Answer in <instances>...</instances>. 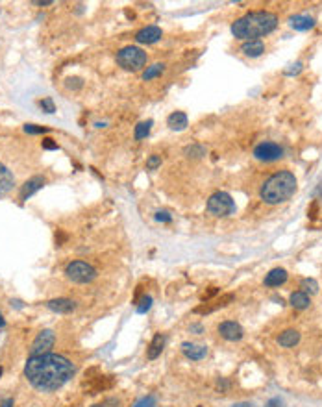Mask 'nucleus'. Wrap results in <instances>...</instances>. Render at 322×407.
<instances>
[{"label":"nucleus","mask_w":322,"mask_h":407,"mask_svg":"<svg viewBox=\"0 0 322 407\" xmlns=\"http://www.w3.org/2000/svg\"><path fill=\"white\" fill-rule=\"evenodd\" d=\"M76 372V366L57 354L30 356L24 365V376L37 391L52 392L62 389Z\"/></svg>","instance_id":"f257e3e1"},{"label":"nucleus","mask_w":322,"mask_h":407,"mask_svg":"<svg viewBox=\"0 0 322 407\" xmlns=\"http://www.w3.org/2000/svg\"><path fill=\"white\" fill-rule=\"evenodd\" d=\"M278 17L271 11H254L248 15L237 19L231 24V34L237 39H257V37L269 36L271 32L276 30Z\"/></svg>","instance_id":"f03ea898"},{"label":"nucleus","mask_w":322,"mask_h":407,"mask_svg":"<svg viewBox=\"0 0 322 407\" xmlns=\"http://www.w3.org/2000/svg\"><path fill=\"white\" fill-rule=\"evenodd\" d=\"M297 191V178L295 174L289 170H281V172L272 174L261 187V200L265 204L276 206V204L287 202Z\"/></svg>","instance_id":"7ed1b4c3"},{"label":"nucleus","mask_w":322,"mask_h":407,"mask_svg":"<svg viewBox=\"0 0 322 407\" xmlns=\"http://www.w3.org/2000/svg\"><path fill=\"white\" fill-rule=\"evenodd\" d=\"M147 52H143L139 46H124L123 50L117 52V63L124 71H141L147 65Z\"/></svg>","instance_id":"20e7f679"},{"label":"nucleus","mask_w":322,"mask_h":407,"mask_svg":"<svg viewBox=\"0 0 322 407\" xmlns=\"http://www.w3.org/2000/svg\"><path fill=\"white\" fill-rule=\"evenodd\" d=\"M65 274L74 283H89L97 278V270L85 261H71L65 267Z\"/></svg>","instance_id":"39448f33"},{"label":"nucleus","mask_w":322,"mask_h":407,"mask_svg":"<svg viewBox=\"0 0 322 407\" xmlns=\"http://www.w3.org/2000/svg\"><path fill=\"white\" fill-rule=\"evenodd\" d=\"M208 211L215 217H228L236 211V204L228 193H215L208 200Z\"/></svg>","instance_id":"423d86ee"},{"label":"nucleus","mask_w":322,"mask_h":407,"mask_svg":"<svg viewBox=\"0 0 322 407\" xmlns=\"http://www.w3.org/2000/svg\"><path fill=\"white\" fill-rule=\"evenodd\" d=\"M283 156V148L276 142H261L254 148V158L259 159V161H276Z\"/></svg>","instance_id":"0eeeda50"},{"label":"nucleus","mask_w":322,"mask_h":407,"mask_svg":"<svg viewBox=\"0 0 322 407\" xmlns=\"http://www.w3.org/2000/svg\"><path fill=\"white\" fill-rule=\"evenodd\" d=\"M56 342V335L52 330H43L39 335L36 337V341L32 342L30 356H41V354H48L50 348Z\"/></svg>","instance_id":"6e6552de"},{"label":"nucleus","mask_w":322,"mask_h":407,"mask_svg":"<svg viewBox=\"0 0 322 407\" xmlns=\"http://www.w3.org/2000/svg\"><path fill=\"white\" fill-rule=\"evenodd\" d=\"M219 333L222 339H226V341H241L245 331H243V328H241L237 322L226 321V322H220L219 324Z\"/></svg>","instance_id":"1a4fd4ad"},{"label":"nucleus","mask_w":322,"mask_h":407,"mask_svg":"<svg viewBox=\"0 0 322 407\" xmlns=\"http://www.w3.org/2000/svg\"><path fill=\"white\" fill-rule=\"evenodd\" d=\"M231 300H233V295H222L220 298H213V300L204 302L202 305H198V307L194 309V313H198V315H208V313H213V311L220 309V307H226Z\"/></svg>","instance_id":"9d476101"},{"label":"nucleus","mask_w":322,"mask_h":407,"mask_svg":"<svg viewBox=\"0 0 322 407\" xmlns=\"http://www.w3.org/2000/svg\"><path fill=\"white\" fill-rule=\"evenodd\" d=\"M163 37V32L158 26H147L143 30H139L135 34V41L141 43V45H152V43H158L159 39Z\"/></svg>","instance_id":"9b49d317"},{"label":"nucleus","mask_w":322,"mask_h":407,"mask_svg":"<svg viewBox=\"0 0 322 407\" xmlns=\"http://www.w3.org/2000/svg\"><path fill=\"white\" fill-rule=\"evenodd\" d=\"M46 183V178L45 176H34V178L26 180L24 185L21 187V194H19V198H21V202H26V200L30 198L32 194H36L39 189L43 187Z\"/></svg>","instance_id":"f8f14e48"},{"label":"nucleus","mask_w":322,"mask_h":407,"mask_svg":"<svg viewBox=\"0 0 322 407\" xmlns=\"http://www.w3.org/2000/svg\"><path fill=\"white\" fill-rule=\"evenodd\" d=\"M46 307L54 313H72V311L76 309V302L69 300V298H54V300H48L46 302Z\"/></svg>","instance_id":"ddd939ff"},{"label":"nucleus","mask_w":322,"mask_h":407,"mask_svg":"<svg viewBox=\"0 0 322 407\" xmlns=\"http://www.w3.org/2000/svg\"><path fill=\"white\" fill-rule=\"evenodd\" d=\"M182 352H184L185 357H189L193 361H200L208 356V348L200 344H194V342H184L182 344Z\"/></svg>","instance_id":"4468645a"},{"label":"nucleus","mask_w":322,"mask_h":407,"mask_svg":"<svg viewBox=\"0 0 322 407\" xmlns=\"http://www.w3.org/2000/svg\"><path fill=\"white\" fill-rule=\"evenodd\" d=\"M13 185H15V178H13L11 170L0 163V196L10 193L11 189H13Z\"/></svg>","instance_id":"2eb2a0df"},{"label":"nucleus","mask_w":322,"mask_h":407,"mask_svg":"<svg viewBox=\"0 0 322 407\" xmlns=\"http://www.w3.org/2000/svg\"><path fill=\"white\" fill-rule=\"evenodd\" d=\"M163 346H165V335L163 333H156L154 339L150 341L149 348H147V357H149L150 361H152V359H158V357L161 356Z\"/></svg>","instance_id":"dca6fc26"},{"label":"nucleus","mask_w":322,"mask_h":407,"mask_svg":"<svg viewBox=\"0 0 322 407\" xmlns=\"http://www.w3.org/2000/svg\"><path fill=\"white\" fill-rule=\"evenodd\" d=\"M241 52L248 57H259L261 54L265 52V45H263V41H259V39L246 41V43H243V46H241Z\"/></svg>","instance_id":"f3484780"},{"label":"nucleus","mask_w":322,"mask_h":407,"mask_svg":"<svg viewBox=\"0 0 322 407\" xmlns=\"http://www.w3.org/2000/svg\"><path fill=\"white\" fill-rule=\"evenodd\" d=\"M289 24H291V28H295L298 32H306L315 26V19L309 15H295L289 19Z\"/></svg>","instance_id":"a211bd4d"},{"label":"nucleus","mask_w":322,"mask_h":407,"mask_svg":"<svg viewBox=\"0 0 322 407\" xmlns=\"http://www.w3.org/2000/svg\"><path fill=\"white\" fill-rule=\"evenodd\" d=\"M287 281V272L283 269H272L269 274L265 276V285L267 287H280Z\"/></svg>","instance_id":"6ab92c4d"},{"label":"nucleus","mask_w":322,"mask_h":407,"mask_svg":"<svg viewBox=\"0 0 322 407\" xmlns=\"http://www.w3.org/2000/svg\"><path fill=\"white\" fill-rule=\"evenodd\" d=\"M298 341H300V333L297 330H285L278 337V344L283 348H292L295 344H298Z\"/></svg>","instance_id":"aec40b11"},{"label":"nucleus","mask_w":322,"mask_h":407,"mask_svg":"<svg viewBox=\"0 0 322 407\" xmlns=\"http://www.w3.org/2000/svg\"><path fill=\"white\" fill-rule=\"evenodd\" d=\"M167 124H169L170 130H176V132H180V130H185L187 128V115L182 111H174L169 115V119H167Z\"/></svg>","instance_id":"412c9836"},{"label":"nucleus","mask_w":322,"mask_h":407,"mask_svg":"<svg viewBox=\"0 0 322 407\" xmlns=\"http://www.w3.org/2000/svg\"><path fill=\"white\" fill-rule=\"evenodd\" d=\"M289 302H291V305L295 307V309H306V307H309V304H311L309 296H307L306 293H302V290L292 293L291 298H289Z\"/></svg>","instance_id":"4be33fe9"},{"label":"nucleus","mask_w":322,"mask_h":407,"mask_svg":"<svg viewBox=\"0 0 322 407\" xmlns=\"http://www.w3.org/2000/svg\"><path fill=\"white\" fill-rule=\"evenodd\" d=\"M163 71H165V65H163V63H154L152 67H149V69L143 72V80L144 81L154 80V78H158L159 74H163Z\"/></svg>","instance_id":"5701e85b"},{"label":"nucleus","mask_w":322,"mask_h":407,"mask_svg":"<svg viewBox=\"0 0 322 407\" xmlns=\"http://www.w3.org/2000/svg\"><path fill=\"white\" fill-rule=\"evenodd\" d=\"M300 289L302 293H309V295H317L318 293V283L313 278H304V280L300 281Z\"/></svg>","instance_id":"b1692460"},{"label":"nucleus","mask_w":322,"mask_h":407,"mask_svg":"<svg viewBox=\"0 0 322 407\" xmlns=\"http://www.w3.org/2000/svg\"><path fill=\"white\" fill-rule=\"evenodd\" d=\"M150 128H152V121H147V122H139L137 126H135V139L137 141H141V139H144L147 135L150 133Z\"/></svg>","instance_id":"393cba45"},{"label":"nucleus","mask_w":322,"mask_h":407,"mask_svg":"<svg viewBox=\"0 0 322 407\" xmlns=\"http://www.w3.org/2000/svg\"><path fill=\"white\" fill-rule=\"evenodd\" d=\"M185 156L193 159H198V158H202V156H206V148L200 147V144H191V147L185 148Z\"/></svg>","instance_id":"a878e982"},{"label":"nucleus","mask_w":322,"mask_h":407,"mask_svg":"<svg viewBox=\"0 0 322 407\" xmlns=\"http://www.w3.org/2000/svg\"><path fill=\"white\" fill-rule=\"evenodd\" d=\"M150 307H152V296L144 295L143 298L137 302V313H147Z\"/></svg>","instance_id":"bb28decb"},{"label":"nucleus","mask_w":322,"mask_h":407,"mask_svg":"<svg viewBox=\"0 0 322 407\" xmlns=\"http://www.w3.org/2000/svg\"><path fill=\"white\" fill-rule=\"evenodd\" d=\"M65 85H67V89H80V87H83V80L82 78H78V76H71V78H67L65 80Z\"/></svg>","instance_id":"cd10ccee"},{"label":"nucleus","mask_w":322,"mask_h":407,"mask_svg":"<svg viewBox=\"0 0 322 407\" xmlns=\"http://www.w3.org/2000/svg\"><path fill=\"white\" fill-rule=\"evenodd\" d=\"M24 132L30 133V135H39V133L48 132V128L45 126H36V124H24Z\"/></svg>","instance_id":"c85d7f7f"},{"label":"nucleus","mask_w":322,"mask_h":407,"mask_svg":"<svg viewBox=\"0 0 322 407\" xmlns=\"http://www.w3.org/2000/svg\"><path fill=\"white\" fill-rule=\"evenodd\" d=\"M39 106H41V109L45 113H54V111H56V106H54L52 98H43V100L39 102Z\"/></svg>","instance_id":"c756f323"},{"label":"nucleus","mask_w":322,"mask_h":407,"mask_svg":"<svg viewBox=\"0 0 322 407\" xmlns=\"http://www.w3.org/2000/svg\"><path fill=\"white\" fill-rule=\"evenodd\" d=\"M219 287H210V289L206 290V293H202V296H200V298H202V302H210V300H213L215 296L219 295Z\"/></svg>","instance_id":"7c9ffc66"},{"label":"nucleus","mask_w":322,"mask_h":407,"mask_svg":"<svg viewBox=\"0 0 322 407\" xmlns=\"http://www.w3.org/2000/svg\"><path fill=\"white\" fill-rule=\"evenodd\" d=\"M159 165H161V158H159V156H156V154H154V156H150L149 161H147V168H150V170H156Z\"/></svg>","instance_id":"2f4dec72"},{"label":"nucleus","mask_w":322,"mask_h":407,"mask_svg":"<svg viewBox=\"0 0 322 407\" xmlns=\"http://www.w3.org/2000/svg\"><path fill=\"white\" fill-rule=\"evenodd\" d=\"M154 405H156V398L147 396V398H143V400H139L133 407H154Z\"/></svg>","instance_id":"473e14b6"},{"label":"nucleus","mask_w":322,"mask_h":407,"mask_svg":"<svg viewBox=\"0 0 322 407\" xmlns=\"http://www.w3.org/2000/svg\"><path fill=\"white\" fill-rule=\"evenodd\" d=\"M41 147H43V150H57V142H54V139H43V142H41Z\"/></svg>","instance_id":"72a5a7b5"},{"label":"nucleus","mask_w":322,"mask_h":407,"mask_svg":"<svg viewBox=\"0 0 322 407\" xmlns=\"http://www.w3.org/2000/svg\"><path fill=\"white\" fill-rule=\"evenodd\" d=\"M156 220H158V222H172V217H170L167 211H158V213H156Z\"/></svg>","instance_id":"f704fd0d"},{"label":"nucleus","mask_w":322,"mask_h":407,"mask_svg":"<svg viewBox=\"0 0 322 407\" xmlns=\"http://www.w3.org/2000/svg\"><path fill=\"white\" fill-rule=\"evenodd\" d=\"M302 71V63L298 61V63H295V65H291V69H287L285 74L287 76H292V74H298V72Z\"/></svg>","instance_id":"c9c22d12"},{"label":"nucleus","mask_w":322,"mask_h":407,"mask_svg":"<svg viewBox=\"0 0 322 407\" xmlns=\"http://www.w3.org/2000/svg\"><path fill=\"white\" fill-rule=\"evenodd\" d=\"M265 407H283V402H281L280 398H272V400H269V403Z\"/></svg>","instance_id":"e433bc0d"},{"label":"nucleus","mask_w":322,"mask_h":407,"mask_svg":"<svg viewBox=\"0 0 322 407\" xmlns=\"http://www.w3.org/2000/svg\"><path fill=\"white\" fill-rule=\"evenodd\" d=\"M189 331H194V333H202V331H204V328H202L200 324H191Z\"/></svg>","instance_id":"4c0bfd02"},{"label":"nucleus","mask_w":322,"mask_h":407,"mask_svg":"<svg viewBox=\"0 0 322 407\" xmlns=\"http://www.w3.org/2000/svg\"><path fill=\"white\" fill-rule=\"evenodd\" d=\"M2 407H13V398H8V400H4V402H2Z\"/></svg>","instance_id":"58836bf2"},{"label":"nucleus","mask_w":322,"mask_h":407,"mask_svg":"<svg viewBox=\"0 0 322 407\" xmlns=\"http://www.w3.org/2000/svg\"><path fill=\"white\" fill-rule=\"evenodd\" d=\"M34 4H37V6H48V4H52L50 0H37V2H34Z\"/></svg>","instance_id":"ea45409f"},{"label":"nucleus","mask_w":322,"mask_h":407,"mask_svg":"<svg viewBox=\"0 0 322 407\" xmlns=\"http://www.w3.org/2000/svg\"><path fill=\"white\" fill-rule=\"evenodd\" d=\"M6 326V321H4V316H2V313H0V328H4Z\"/></svg>","instance_id":"a19ab883"},{"label":"nucleus","mask_w":322,"mask_h":407,"mask_svg":"<svg viewBox=\"0 0 322 407\" xmlns=\"http://www.w3.org/2000/svg\"><path fill=\"white\" fill-rule=\"evenodd\" d=\"M233 407H252L250 403H237V405H233Z\"/></svg>","instance_id":"79ce46f5"},{"label":"nucleus","mask_w":322,"mask_h":407,"mask_svg":"<svg viewBox=\"0 0 322 407\" xmlns=\"http://www.w3.org/2000/svg\"><path fill=\"white\" fill-rule=\"evenodd\" d=\"M91 407H106L104 403H97V405H91Z\"/></svg>","instance_id":"37998d69"},{"label":"nucleus","mask_w":322,"mask_h":407,"mask_svg":"<svg viewBox=\"0 0 322 407\" xmlns=\"http://www.w3.org/2000/svg\"><path fill=\"white\" fill-rule=\"evenodd\" d=\"M0 376H2V368H0Z\"/></svg>","instance_id":"c03bdc74"}]
</instances>
